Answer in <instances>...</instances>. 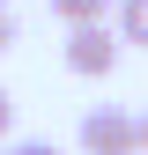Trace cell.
Segmentation results:
<instances>
[{"label": "cell", "instance_id": "6da1fadb", "mask_svg": "<svg viewBox=\"0 0 148 155\" xmlns=\"http://www.w3.org/2000/svg\"><path fill=\"white\" fill-rule=\"evenodd\" d=\"M82 155H141V111L126 104L82 111Z\"/></svg>", "mask_w": 148, "mask_h": 155}, {"label": "cell", "instance_id": "7a4b0ae2", "mask_svg": "<svg viewBox=\"0 0 148 155\" xmlns=\"http://www.w3.org/2000/svg\"><path fill=\"white\" fill-rule=\"evenodd\" d=\"M67 67L82 74V81H104L111 67H119V30L96 22V30H67Z\"/></svg>", "mask_w": 148, "mask_h": 155}, {"label": "cell", "instance_id": "3957f363", "mask_svg": "<svg viewBox=\"0 0 148 155\" xmlns=\"http://www.w3.org/2000/svg\"><path fill=\"white\" fill-rule=\"evenodd\" d=\"M52 15H59L67 30H96L104 15H111V0H52Z\"/></svg>", "mask_w": 148, "mask_h": 155}, {"label": "cell", "instance_id": "277c9868", "mask_svg": "<svg viewBox=\"0 0 148 155\" xmlns=\"http://www.w3.org/2000/svg\"><path fill=\"white\" fill-rule=\"evenodd\" d=\"M111 30H119V45H141L148 52V0H119V22Z\"/></svg>", "mask_w": 148, "mask_h": 155}, {"label": "cell", "instance_id": "5b68a950", "mask_svg": "<svg viewBox=\"0 0 148 155\" xmlns=\"http://www.w3.org/2000/svg\"><path fill=\"white\" fill-rule=\"evenodd\" d=\"M15 37H22V15H15V0H0V52H15Z\"/></svg>", "mask_w": 148, "mask_h": 155}, {"label": "cell", "instance_id": "8992f818", "mask_svg": "<svg viewBox=\"0 0 148 155\" xmlns=\"http://www.w3.org/2000/svg\"><path fill=\"white\" fill-rule=\"evenodd\" d=\"M8 155H59V148H52V140H15Z\"/></svg>", "mask_w": 148, "mask_h": 155}, {"label": "cell", "instance_id": "52a82bcc", "mask_svg": "<svg viewBox=\"0 0 148 155\" xmlns=\"http://www.w3.org/2000/svg\"><path fill=\"white\" fill-rule=\"evenodd\" d=\"M8 126H15V96L0 89V140H8Z\"/></svg>", "mask_w": 148, "mask_h": 155}, {"label": "cell", "instance_id": "ba28073f", "mask_svg": "<svg viewBox=\"0 0 148 155\" xmlns=\"http://www.w3.org/2000/svg\"><path fill=\"white\" fill-rule=\"evenodd\" d=\"M141 155H148V111H141Z\"/></svg>", "mask_w": 148, "mask_h": 155}]
</instances>
